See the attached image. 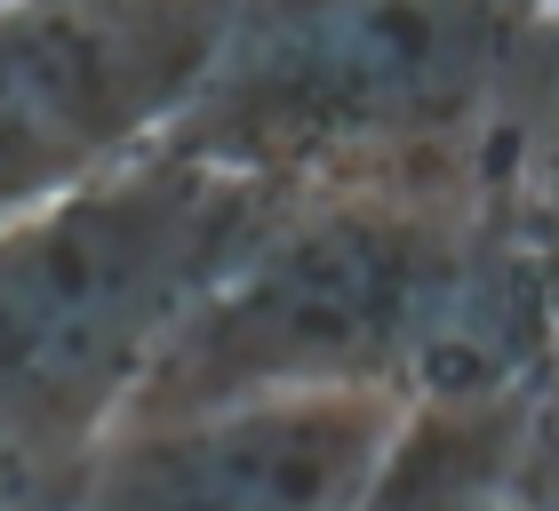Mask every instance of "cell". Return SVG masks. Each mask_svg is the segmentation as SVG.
Returning a JSON list of instances; mask_svg holds the SVG:
<instances>
[{"instance_id":"cell-1","label":"cell","mask_w":559,"mask_h":511,"mask_svg":"<svg viewBox=\"0 0 559 511\" xmlns=\"http://www.w3.org/2000/svg\"><path fill=\"white\" fill-rule=\"evenodd\" d=\"M288 392H551V136L280 185L120 424Z\"/></svg>"},{"instance_id":"cell-2","label":"cell","mask_w":559,"mask_h":511,"mask_svg":"<svg viewBox=\"0 0 559 511\" xmlns=\"http://www.w3.org/2000/svg\"><path fill=\"white\" fill-rule=\"evenodd\" d=\"M551 136V0H216L160 144L248 185L431 168Z\"/></svg>"},{"instance_id":"cell-3","label":"cell","mask_w":559,"mask_h":511,"mask_svg":"<svg viewBox=\"0 0 559 511\" xmlns=\"http://www.w3.org/2000/svg\"><path fill=\"white\" fill-rule=\"evenodd\" d=\"M272 200L280 185L152 144L0 216V448L48 479L105 440Z\"/></svg>"},{"instance_id":"cell-4","label":"cell","mask_w":559,"mask_h":511,"mask_svg":"<svg viewBox=\"0 0 559 511\" xmlns=\"http://www.w3.org/2000/svg\"><path fill=\"white\" fill-rule=\"evenodd\" d=\"M209 40L216 0H0V216L152 152Z\"/></svg>"},{"instance_id":"cell-5","label":"cell","mask_w":559,"mask_h":511,"mask_svg":"<svg viewBox=\"0 0 559 511\" xmlns=\"http://www.w3.org/2000/svg\"><path fill=\"white\" fill-rule=\"evenodd\" d=\"M408 407L376 392H288L112 424L24 511H352Z\"/></svg>"},{"instance_id":"cell-6","label":"cell","mask_w":559,"mask_h":511,"mask_svg":"<svg viewBox=\"0 0 559 511\" xmlns=\"http://www.w3.org/2000/svg\"><path fill=\"white\" fill-rule=\"evenodd\" d=\"M352 511H551V392L408 407Z\"/></svg>"},{"instance_id":"cell-7","label":"cell","mask_w":559,"mask_h":511,"mask_svg":"<svg viewBox=\"0 0 559 511\" xmlns=\"http://www.w3.org/2000/svg\"><path fill=\"white\" fill-rule=\"evenodd\" d=\"M24 496H33V472H24L16 455L0 448V511H24Z\"/></svg>"}]
</instances>
